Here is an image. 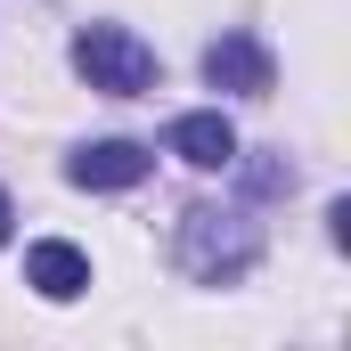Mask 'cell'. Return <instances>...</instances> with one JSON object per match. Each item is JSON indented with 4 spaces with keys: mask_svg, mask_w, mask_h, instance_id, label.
<instances>
[{
    "mask_svg": "<svg viewBox=\"0 0 351 351\" xmlns=\"http://www.w3.org/2000/svg\"><path fill=\"white\" fill-rule=\"evenodd\" d=\"M262 262V229L245 213H221V204H188L180 213V269L196 286H229Z\"/></svg>",
    "mask_w": 351,
    "mask_h": 351,
    "instance_id": "6da1fadb",
    "label": "cell"
},
{
    "mask_svg": "<svg viewBox=\"0 0 351 351\" xmlns=\"http://www.w3.org/2000/svg\"><path fill=\"white\" fill-rule=\"evenodd\" d=\"M74 74L106 98H139V90H156V49L131 25H82L74 33Z\"/></svg>",
    "mask_w": 351,
    "mask_h": 351,
    "instance_id": "7a4b0ae2",
    "label": "cell"
},
{
    "mask_svg": "<svg viewBox=\"0 0 351 351\" xmlns=\"http://www.w3.org/2000/svg\"><path fill=\"white\" fill-rule=\"evenodd\" d=\"M204 82H213V90H237V98H269L278 66H269V49L254 41V33H221V41L204 49Z\"/></svg>",
    "mask_w": 351,
    "mask_h": 351,
    "instance_id": "3957f363",
    "label": "cell"
},
{
    "mask_svg": "<svg viewBox=\"0 0 351 351\" xmlns=\"http://www.w3.org/2000/svg\"><path fill=\"white\" fill-rule=\"evenodd\" d=\"M147 164H156V156H147L139 139H90V147L66 156V180H74V188H139Z\"/></svg>",
    "mask_w": 351,
    "mask_h": 351,
    "instance_id": "277c9868",
    "label": "cell"
},
{
    "mask_svg": "<svg viewBox=\"0 0 351 351\" xmlns=\"http://www.w3.org/2000/svg\"><path fill=\"white\" fill-rule=\"evenodd\" d=\"M164 147H172L188 172H229V164H237V131H229V114H221V106H196V114H180Z\"/></svg>",
    "mask_w": 351,
    "mask_h": 351,
    "instance_id": "5b68a950",
    "label": "cell"
},
{
    "mask_svg": "<svg viewBox=\"0 0 351 351\" xmlns=\"http://www.w3.org/2000/svg\"><path fill=\"white\" fill-rule=\"evenodd\" d=\"M25 286H33L41 302H74V294H90V254L66 245V237H41V245L25 254Z\"/></svg>",
    "mask_w": 351,
    "mask_h": 351,
    "instance_id": "8992f818",
    "label": "cell"
},
{
    "mask_svg": "<svg viewBox=\"0 0 351 351\" xmlns=\"http://www.w3.org/2000/svg\"><path fill=\"white\" fill-rule=\"evenodd\" d=\"M245 188H254V196H278V188H294V164L262 156V164H245Z\"/></svg>",
    "mask_w": 351,
    "mask_h": 351,
    "instance_id": "52a82bcc",
    "label": "cell"
},
{
    "mask_svg": "<svg viewBox=\"0 0 351 351\" xmlns=\"http://www.w3.org/2000/svg\"><path fill=\"white\" fill-rule=\"evenodd\" d=\"M8 221H16V204H8V188H0V245H8Z\"/></svg>",
    "mask_w": 351,
    "mask_h": 351,
    "instance_id": "ba28073f",
    "label": "cell"
}]
</instances>
